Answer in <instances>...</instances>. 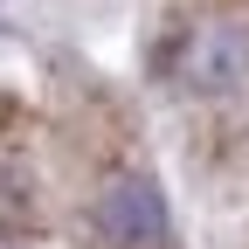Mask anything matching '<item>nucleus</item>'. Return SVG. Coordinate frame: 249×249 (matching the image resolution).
I'll use <instances>...</instances> for the list:
<instances>
[{
    "label": "nucleus",
    "instance_id": "nucleus-2",
    "mask_svg": "<svg viewBox=\"0 0 249 249\" xmlns=\"http://www.w3.org/2000/svg\"><path fill=\"white\" fill-rule=\"evenodd\" d=\"M97 235L104 249H160L166 242V201L145 173H118L104 194H97Z\"/></svg>",
    "mask_w": 249,
    "mask_h": 249
},
{
    "label": "nucleus",
    "instance_id": "nucleus-1",
    "mask_svg": "<svg viewBox=\"0 0 249 249\" xmlns=\"http://www.w3.org/2000/svg\"><path fill=\"white\" fill-rule=\"evenodd\" d=\"M173 83L194 90V97H229L249 83V21H194L173 49Z\"/></svg>",
    "mask_w": 249,
    "mask_h": 249
}]
</instances>
